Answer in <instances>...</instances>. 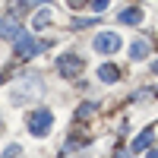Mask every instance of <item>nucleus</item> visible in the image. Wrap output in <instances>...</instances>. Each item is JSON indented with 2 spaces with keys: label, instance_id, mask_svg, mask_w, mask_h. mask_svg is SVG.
Returning <instances> with one entry per match:
<instances>
[{
  "label": "nucleus",
  "instance_id": "nucleus-1",
  "mask_svg": "<svg viewBox=\"0 0 158 158\" xmlns=\"http://www.w3.org/2000/svg\"><path fill=\"white\" fill-rule=\"evenodd\" d=\"M38 92H41V79L38 76H25L22 82H16V89H13V104H25L29 98H38Z\"/></svg>",
  "mask_w": 158,
  "mask_h": 158
},
{
  "label": "nucleus",
  "instance_id": "nucleus-2",
  "mask_svg": "<svg viewBox=\"0 0 158 158\" xmlns=\"http://www.w3.org/2000/svg\"><path fill=\"white\" fill-rule=\"evenodd\" d=\"M51 123H54V114H51L48 108H38L29 114V133L32 136H48L51 133Z\"/></svg>",
  "mask_w": 158,
  "mask_h": 158
},
{
  "label": "nucleus",
  "instance_id": "nucleus-3",
  "mask_svg": "<svg viewBox=\"0 0 158 158\" xmlns=\"http://www.w3.org/2000/svg\"><path fill=\"white\" fill-rule=\"evenodd\" d=\"M92 48H95L98 54H114V51H120V35L117 32H101V35H95Z\"/></svg>",
  "mask_w": 158,
  "mask_h": 158
},
{
  "label": "nucleus",
  "instance_id": "nucleus-4",
  "mask_svg": "<svg viewBox=\"0 0 158 158\" xmlns=\"http://www.w3.org/2000/svg\"><path fill=\"white\" fill-rule=\"evenodd\" d=\"M82 67H85V60H82V57H76V54L60 57V63H57V70H60L63 79H73L76 73H82Z\"/></svg>",
  "mask_w": 158,
  "mask_h": 158
},
{
  "label": "nucleus",
  "instance_id": "nucleus-5",
  "mask_svg": "<svg viewBox=\"0 0 158 158\" xmlns=\"http://www.w3.org/2000/svg\"><path fill=\"white\" fill-rule=\"evenodd\" d=\"M41 48H44V44H38L35 38H32V35H25V32L16 38V57H32L35 51H41Z\"/></svg>",
  "mask_w": 158,
  "mask_h": 158
},
{
  "label": "nucleus",
  "instance_id": "nucleus-6",
  "mask_svg": "<svg viewBox=\"0 0 158 158\" xmlns=\"http://www.w3.org/2000/svg\"><path fill=\"white\" fill-rule=\"evenodd\" d=\"M149 38H136V41L133 44H130V57H133V60H146L149 57Z\"/></svg>",
  "mask_w": 158,
  "mask_h": 158
},
{
  "label": "nucleus",
  "instance_id": "nucleus-7",
  "mask_svg": "<svg viewBox=\"0 0 158 158\" xmlns=\"http://www.w3.org/2000/svg\"><path fill=\"white\" fill-rule=\"evenodd\" d=\"M117 22H123V25H136V22H142V10H139V6L123 10L120 16H117Z\"/></svg>",
  "mask_w": 158,
  "mask_h": 158
},
{
  "label": "nucleus",
  "instance_id": "nucleus-8",
  "mask_svg": "<svg viewBox=\"0 0 158 158\" xmlns=\"http://www.w3.org/2000/svg\"><path fill=\"white\" fill-rule=\"evenodd\" d=\"M152 139H155V136L146 130L142 136H136V139H133V152H149V149H152Z\"/></svg>",
  "mask_w": 158,
  "mask_h": 158
},
{
  "label": "nucleus",
  "instance_id": "nucleus-9",
  "mask_svg": "<svg viewBox=\"0 0 158 158\" xmlns=\"http://www.w3.org/2000/svg\"><path fill=\"white\" fill-rule=\"evenodd\" d=\"M0 35H3V38H19L22 32H19V25H16V22L3 19V22H0Z\"/></svg>",
  "mask_w": 158,
  "mask_h": 158
},
{
  "label": "nucleus",
  "instance_id": "nucleus-10",
  "mask_svg": "<svg viewBox=\"0 0 158 158\" xmlns=\"http://www.w3.org/2000/svg\"><path fill=\"white\" fill-rule=\"evenodd\" d=\"M117 76H120V73H117V67H111V63H104V67L98 70V79H101V82H114Z\"/></svg>",
  "mask_w": 158,
  "mask_h": 158
},
{
  "label": "nucleus",
  "instance_id": "nucleus-11",
  "mask_svg": "<svg viewBox=\"0 0 158 158\" xmlns=\"http://www.w3.org/2000/svg\"><path fill=\"white\" fill-rule=\"evenodd\" d=\"M32 22H35V29H41V25H48V22H51V13H48V10L35 13V19H32Z\"/></svg>",
  "mask_w": 158,
  "mask_h": 158
},
{
  "label": "nucleus",
  "instance_id": "nucleus-12",
  "mask_svg": "<svg viewBox=\"0 0 158 158\" xmlns=\"http://www.w3.org/2000/svg\"><path fill=\"white\" fill-rule=\"evenodd\" d=\"M104 6H108V0H92V10L95 13H104Z\"/></svg>",
  "mask_w": 158,
  "mask_h": 158
},
{
  "label": "nucleus",
  "instance_id": "nucleus-13",
  "mask_svg": "<svg viewBox=\"0 0 158 158\" xmlns=\"http://www.w3.org/2000/svg\"><path fill=\"white\" fill-rule=\"evenodd\" d=\"M152 70H155V73H158V60H155V63H152Z\"/></svg>",
  "mask_w": 158,
  "mask_h": 158
},
{
  "label": "nucleus",
  "instance_id": "nucleus-14",
  "mask_svg": "<svg viewBox=\"0 0 158 158\" xmlns=\"http://www.w3.org/2000/svg\"><path fill=\"white\" fill-rule=\"evenodd\" d=\"M0 127H3V123H0Z\"/></svg>",
  "mask_w": 158,
  "mask_h": 158
}]
</instances>
